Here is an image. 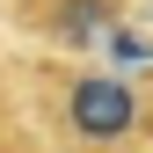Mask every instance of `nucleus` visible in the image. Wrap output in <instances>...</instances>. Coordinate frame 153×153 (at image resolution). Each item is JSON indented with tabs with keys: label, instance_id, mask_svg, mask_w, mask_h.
I'll list each match as a JSON object with an SVG mask.
<instances>
[{
	"label": "nucleus",
	"instance_id": "nucleus-1",
	"mask_svg": "<svg viewBox=\"0 0 153 153\" xmlns=\"http://www.w3.org/2000/svg\"><path fill=\"white\" fill-rule=\"evenodd\" d=\"M44 153H146L153 146V88L95 59H44L7 66Z\"/></svg>",
	"mask_w": 153,
	"mask_h": 153
},
{
	"label": "nucleus",
	"instance_id": "nucleus-2",
	"mask_svg": "<svg viewBox=\"0 0 153 153\" xmlns=\"http://www.w3.org/2000/svg\"><path fill=\"white\" fill-rule=\"evenodd\" d=\"M139 0H7V29L44 59H95Z\"/></svg>",
	"mask_w": 153,
	"mask_h": 153
},
{
	"label": "nucleus",
	"instance_id": "nucleus-3",
	"mask_svg": "<svg viewBox=\"0 0 153 153\" xmlns=\"http://www.w3.org/2000/svg\"><path fill=\"white\" fill-rule=\"evenodd\" d=\"M0 153H44V139H36V124L22 109V88H15L7 66H0Z\"/></svg>",
	"mask_w": 153,
	"mask_h": 153
},
{
	"label": "nucleus",
	"instance_id": "nucleus-4",
	"mask_svg": "<svg viewBox=\"0 0 153 153\" xmlns=\"http://www.w3.org/2000/svg\"><path fill=\"white\" fill-rule=\"evenodd\" d=\"M146 153H153V146H146Z\"/></svg>",
	"mask_w": 153,
	"mask_h": 153
}]
</instances>
